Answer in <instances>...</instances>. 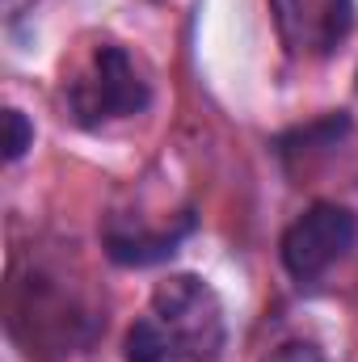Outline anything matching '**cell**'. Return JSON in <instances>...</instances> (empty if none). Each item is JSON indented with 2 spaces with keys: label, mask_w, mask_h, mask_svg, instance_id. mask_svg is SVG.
Masks as SVG:
<instances>
[{
  "label": "cell",
  "mask_w": 358,
  "mask_h": 362,
  "mask_svg": "<svg viewBox=\"0 0 358 362\" xmlns=\"http://www.w3.org/2000/svg\"><path fill=\"white\" fill-rule=\"evenodd\" d=\"M148 316L181 362H215L228 346V320L215 286L198 274H169L152 291Z\"/></svg>",
  "instance_id": "6da1fadb"
},
{
  "label": "cell",
  "mask_w": 358,
  "mask_h": 362,
  "mask_svg": "<svg viewBox=\"0 0 358 362\" xmlns=\"http://www.w3.org/2000/svg\"><path fill=\"white\" fill-rule=\"evenodd\" d=\"M64 101H68L72 122L101 127L110 118L139 114L152 101V85H148V76L139 72V64L131 59L127 47L97 42L93 55L85 59V68L72 72V81L64 85Z\"/></svg>",
  "instance_id": "7a4b0ae2"
},
{
  "label": "cell",
  "mask_w": 358,
  "mask_h": 362,
  "mask_svg": "<svg viewBox=\"0 0 358 362\" xmlns=\"http://www.w3.org/2000/svg\"><path fill=\"white\" fill-rule=\"evenodd\" d=\"M358 240V215L337 202H312L287 232H282V266L299 282H316L325 270H333Z\"/></svg>",
  "instance_id": "3957f363"
},
{
  "label": "cell",
  "mask_w": 358,
  "mask_h": 362,
  "mask_svg": "<svg viewBox=\"0 0 358 362\" xmlns=\"http://www.w3.org/2000/svg\"><path fill=\"white\" fill-rule=\"evenodd\" d=\"M270 17L295 59H325L350 38L354 0H270Z\"/></svg>",
  "instance_id": "277c9868"
},
{
  "label": "cell",
  "mask_w": 358,
  "mask_h": 362,
  "mask_svg": "<svg viewBox=\"0 0 358 362\" xmlns=\"http://www.w3.org/2000/svg\"><path fill=\"white\" fill-rule=\"evenodd\" d=\"M190 228H194V219H181L178 228H165V232H148V228L110 219L105 223V257L118 262V266H152V262H165V257L178 253L181 236Z\"/></svg>",
  "instance_id": "5b68a950"
},
{
  "label": "cell",
  "mask_w": 358,
  "mask_h": 362,
  "mask_svg": "<svg viewBox=\"0 0 358 362\" xmlns=\"http://www.w3.org/2000/svg\"><path fill=\"white\" fill-rule=\"evenodd\" d=\"M127 362H181V358L173 354V346L165 341V333L156 329V320L144 316L127 333Z\"/></svg>",
  "instance_id": "8992f818"
},
{
  "label": "cell",
  "mask_w": 358,
  "mask_h": 362,
  "mask_svg": "<svg viewBox=\"0 0 358 362\" xmlns=\"http://www.w3.org/2000/svg\"><path fill=\"white\" fill-rule=\"evenodd\" d=\"M34 144V122L21 110H4V160H21L25 148Z\"/></svg>",
  "instance_id": "52a82bcc"
},
{
  "label": "cell",
  "mask_w": 358,
  "mask_h": 362,
  "mask_svg": "<svg viewBox=\"0 0 358 362\" xmlns=\"http://www.w3.org/2000/svg\"><path fill=\"white\" fill-rule=\"evenodd\" d=\"M262 362H325V354H321L312 341H287V346L270 350Z\"/></svg>",
  "instance_id": "ba28073f"
}]
</instances>
